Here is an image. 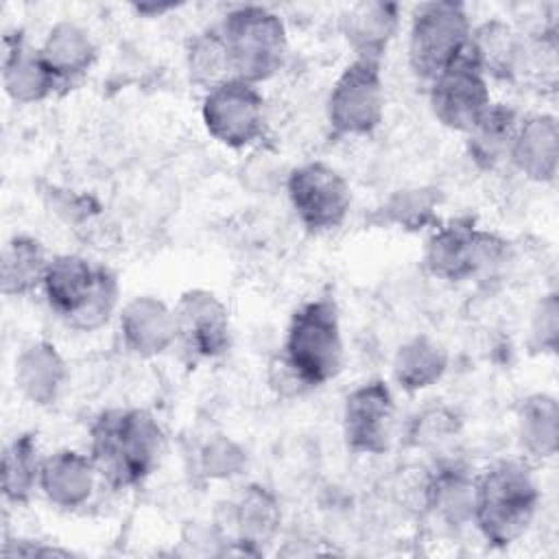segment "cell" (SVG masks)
I'll return each instance as SVG.
<instances>
[{
	"instance_id": "ac0fdd59",
	"label": "cell",
	"mask_w": 559,
	"mask_h": 559,
	"mask_svg": "<svg viewBox=\"0 0 559 559\" xmlns=\"http://www.w3.org/2000/svg\"><path fill=\"white\" fill-rule=\"evenodd\" d=\"M2 87L17 105H33L48 98L59 85L39 57V48L26 44L24 33L4 35Z\"/></svg>"
},
{
	"instance_id": "30bf717a",
	"label": "cell",
	"mask_w": 559,
	"mask_h": 559,
	"mask_svg": "<svg viewBox=\"0 0 559 559\" xmlns=\"http://www.w3.org/2000/svg\"><path fill=\"white\" fill-rule=\"evenodd\" d=\"M175 345L190 362L223 356L231 343L229 312L207 288H188L173 306Z\"/></svg>"
},
{
	"instance_id": "52a82bcc",
	"label": "cell",
	"mask_w": 559,
	"mask_h": 559,
	"mask_svg": "<svg viewBox=\"0 0 559 559\" xmlns=\"http://www.w3.org/2000/svg\"><path fill=\"white\" fill-rule=\"evenodd\" d=\"M384 81L378 61L354 59L328 96V122L336 135H367L384 118Z\"/></svg>"
},
{
	"instance_id": "5b68a950",
	"label": "cell",
	"mask_w": 559,
	"mask_h": 559,
	"mask_svg": "<svg viewBox=\"0 0 559 559\" xmlns=\"http://www.w3.org/2000/svg\"><path fill=\"white\" fill-rule=\"evenodd\" d=\"M234 79L264 83L275 76L288 55V35L282 17L260 4H242L221 20Z\"/></svg>"
},
{
	"instance_id": "836d02e7",
	"label": "cell",
	"mask_w": 559,
	"mask_h": 559,
	"mask_svg": "<svg viewBox=\"0 0 559 559\" xmlns=\"http://www.w3.org/2000/svg\"><path fill=\"white\" fill-rule=\"evenodd\" d=\"M459 430V419L448 408H428L415 417L408 430V441L417 448H432L448 441Z\"/></svg>"
},
{
	"instance_id": "44dd1931",
	"label": "cell",
	"mask_w": 559,
	"mask_h": 559,
	"mask_svg": "<svg viewBox=\"0 0 559 559\" xmlns=\"http://www.w3.org/2000/svg\"><path fill=\"white\" fill-rule=\"evenodd\" d=\"M39 57L55 76L57 85H72L79 81L96 61V44L90 33L76 22L61 20L46 33Z\"/></svg>"
},
{
	"instance_id": "1f68e13d",
	"label": "cell",
	"mask_w": 559,
	"mask_h": 559,
	"mask_svg": "<svg viewBox=\"0 0 559 559\" xmlns=\"http://www.w3.org/2000/svg\"><path fill=\"white\" fill-rule=\"evenodd\" d=\"M247 467V452L229 437H214L199 450V469L210 480H229Z\"/></svg>"
},
{
	"instance_id": "d590c367",
	"label": "cell",
	"mask_w": 559,
	"mask_h": 559,
	"mask_svg": "<svg viewBox=\"0 0 559 559\" xmlns=\"http://www.w3.org/2000/svg\"><path fill=\"white\" fill-rule=\"evenodd\" d=\"M175 7H177L175 2H159V4H155V2H142V4H133V9H135L140 15H148V17L162 15V13H166V11L175 9Z\"/></svg>"
},
{
	"instance_id": "83f0119b",
	"label": "cell",
	"mask_w": 559,
	"mask_h": 559,
	"mask_svg": "<svg viewBox=\"0 0 559 559\" xmlns=\"http://www.w3.org/2000/svg\"><path fill=\"white\" fill-rule=\"evenodd\" d=\"M41 456L33 432H22L7 443L2 452L0 487L2 498L11 504H26L35 489H39Z\"/></svg>"
},
{
	"instance_id": "603a6c76",
	"label": "cell",
	"mask_w": 559,
	"mask_h": 559,
	"mask_svg": "<svg viewBox=\"0 0 559 559\" xmlns=\"http://www.w3.org/2000/svg\"><path fill=\"white\" fill-rule=\"evenodd\" d=\"M520 120L522 116L511 105L491 103L469 133H465L469 159L483 170H493L509 162Z\"/></svg>"
},
{
	"instance_id": "f1b7e54d",
	"label": "cell",
	"mask_w": 559,
	"mask_h": 559,
	"mask_svg": "<svg viewBox=\"0 0 559 559\" xmlns=\"http://www.w3.org/2000/svg\"><path fill=\"white\" fill-rule=\"evenodd\" d=\"M190 81L205 92L218 87L225 81H231V61L225 46V39L218 26H210L201 31L188 46L186 55Z\"/></svg>"
},
{
	"instance_id": "9a60e30c",
	"label": "cell",
	"mask_w": 559,
	"mask_h": 559,
	"mask_svg": "<svg viewBox=\"0 0 559 559\" xmlns=\"http://www.w3.org/2000/svg\"><path fill=\"white\" fill-rule=\"evenodd\" d=\"M341 33L354 50V59L382 61L400 28V7L395 2L362 0L341 13Z\"/></svg>"
},
{
	"instance_id": "cb8c5ba5",
	"label": "cell",
	"mask_w": 559,
	"mask_h": 559,
	"mask_svg": "<svg viewBox=\"0 0 559 559\" xmlns=\"http://www.w3.org/2000/svg\"><path fill=\"white\" fill-rule=\"evenodd\" d=\"M476 478L456 463L439 465L428 472L426 509L441 518L448 526H465L474 515Z\"/></svg>"
},
{
	"instance_id": "7a4b0ae2",
	"label": "cell",
	"mask_w": 559,
	"mask_h": 559,
	"mask_svg": "<svg viewBox=\"0 0 559 559\" xmlns=\"http://www.w3.org/2000/svg\"><path fill=\"white\" fill-rule=\"evenodd\" d=\"M539 504V489L520 461H500L476 478L472 522L489 546L507 548L531 526Z\"/></svg>"
},
{
	"instance_id": "d6a6232c",
	"label": "cell",
	"mask_w": 559,
	"mask_h": 559,
	"mask_svg": "<svg viewBox=\"0 0 559 559\" xmlns=\"http://www.w3.org/2000/svg\"><path fill=\"white\" fill-rule=\"evenodd\" d=\"M559 345V301L557 293H548L533 310L528 328V347L535 354H555Z\"/></svg>"
},
{
	"instance_id": "2e32d148",
	"label": "cell",
	"mask_w": 559,
	"mask_h": 559,
	"mask_svg": "<svg viewBox=\"0 0 559 559\" xmlns=\"http://www.w3.org/2000/svg\"><path fill=\"white\" fill-rule=\"evenodd\" d=\"M509 164L535 183H550L559 168V124L552 114L522 116Z\"/></svg>"
},
{
	"instance_id": "ba28073f",
	"label": "cell",
	"mask_w": 559,
	"mask_h": 559,
	"mask_svg": "<svg viewBox=\"0 0 559 559\" xmlns=\"http://www.w3.org/2000/svg\"><path fill=\"white\" fill-rule=\"evenodd\" d=\"M286 194L299 223L314 234L338 229L352 207L347 179L325 162H306L286 177Z\"/></svg>"
},
{
	"instance_id": "3957f363",
	"label": "cell",
	"mask_w": 559,
	"mask_h": 559,
	"mask_svg": "<svg viewBox=\"0 0 559 559\" xmlns=\"http://www.w3.org/2000/svg\"><path fill=\"white\" fill-rule=\"evenodd\" d=\"M280 358L304 391L323 386L341 373L345 347L334 299L317 297L293 312Z\"/></svg>"
},
{
	"instance_id": "484cf974",
	"label": "cell",
	"mask_w": 559,
	"mask_h": 559,
	"mask_svg": "<svg viewBox=\"0 0 559 559\" xmlns=\"http://www.w3.org/2000/svg\"><path fill=\"white\" fill-rule=\"evenodd\" d=\"M448 349L428 334L404 341L393 356V378L400 389L417 393L437 384L448 371Z\"/></svg>"
},
{
	"instance_id": "e0dca14e",
	"label": "cell",
	"mask_w": 559,
	"mask_h": 559,
	"mask_svg": "<svg viewBox=\"0 0 559 559\" xmlns=\"http://www.w3.org/2000/svg\"><path fill=\"white\" fill-rule=\"evenodd\" d=\"M98 478L90 454L66 448L41 459L39 491L59 509H79L92 498Z\"/></svg>"
},
{
	"instance_id": "8992f818",
	"label": "cell",
	"mask_w": 559,
	"mask_h": 559,
	"mask_svg": "<svg viewBox=\"0 0 559 559\" xmlns=\"http://www.w3.org/2000/svg\"><path fill=\"white\" fill-rule=\"evenodd\" d=\"M472 22L461 2L435 0L415 7L408 28V68L415 79L430 83L450 68L469 44Z\"/></svg>"
},
{
	"instance_id": "5bb4252c",
	"label": "cell",
	"mask_w": 559,
	"mask_h": 559,
	"mask_svg": "<svg viewBox=\"0 0 559 559\" xmlns=\"http://www.w3.org/2000/svg\"><path fill=\"white\" fill-rule=\"evenodd\" d=\"M118 330L124 347L140 358L159 356L175 345L173 308L153 295L129 299L118 314Z\"/></svg>"
},
{
	"instance_id": "6da1fadb",
	"label": "cell",
	"mask_w": 559,
	"mask_h": 559,
	"mask_svg": "<svg viewBox=\"0 0 559 559\" xmlns=\"http://www.w3.org/2000/svg\"><path fill=\"white\" fill-rule=\"evenodd\" d=\"M164 430L144 408L103 411L90 428V456L111 489L142 485L159 465Z\"/></svg>"
},
{
	"instance_id": "4dcf8cb0",
	"label": "cell",
	"mask_w": 559,
	"mask_h": 559,
	"mask_svg": "<svg viewBox=\"0 0 559 559\" xmlns=\"http://www.w3.org/2000/svg\"><path fill=\"white\" fill-rule=\"evenodd\" d=\"M118 301H120L118 275L109 266L98 264V277L90 299L66 325L76 332H96L111 321L118 308Z\"/></svg>"
},
{
	"instance_id": "4316f807",
	"label": "cell",
	"mask_w": 559,
	"mask_h": 559,
	"mask_svg": "<svg viewBox=\"0 0 559 559\" xmlns=\"http://www.w3.org/2000/svg\"><path fill=\"white\" fill-rule=\"evenodd\" d=\"M50 255L46 247L28 234H15L2 247L0 290L4 297H22L41 288Z\"/></svg>"
},
{
	"instance_id": "7402d4cb",
	"label": "cell",
	"mask_w": 559,
	"mask_h": 559,
	"mask_svg": "<svg viewBox=\"0 0 559 559\" xmlns=\"http://www.w3.org/2000/svg\"><path fill=\"white\" fill-rule=\"evenodd\" d=\"M467 55L487 79L515 81L522 57V35L509 22L491 17L472 28Z\"/></svg>"
},
{
	"instance_id": "f546056e",
	"label": "cell",
	"mask_w": 559,
	"mask_h": 559,
	"mask_svg": "<svg viewBox=\"0 0 559 559\" xmlns=\"http://www.w3.org/2000/svg\"><path fill=\"white\" fill-rule=\"evenodd\" d=\"M441 201L443 194L439 188L395 190L382 205V216L386 223L400 229L419 231L437 221V207Z\"/></svg>"
},
{
	"instance_id": "ffe728a7",
	"label": "cell",
	"mask_w": 559,
	"mask_h": 559,
	"mask_svg": "<svg viewBox=\"0 0 559 559\" xmlns=\"http://www.w3.org/2000/svg\"><path fill=\"white\" fill-rule=\"evenodd\" d=\"M68 378V367L57 347L48 341H35L26 345L13 367L15 389L24 400L35 406L52 404Z\"/></svg>"
},
{
	"instance_id": "277c9868",
	"label": "cell",
	"mask_w": 559,
	"mask_h": 559,
	"mask_svg": "<svg viewBox=\"0 0 559 559\" xmlns=\"http://www.w3.org/2000/svg\"><path fill=\"white\" fill-rule=\"evenodd\" d=\"M509 242L478 229L474 218L461 216L437 225L428 236L421 262L426 271L443 282L493 280L509 262Z\"/></svg>"
},
{
	"instance_id": "e575fe53",
	"label": "cell",
	"mask_w": 559,
	"mask_h": 559,
	"mask_svg": "<svg viewBox=\"0 0 559 559\" xmlns=\"http://www.w3.org/2000/svg\"><path fill=\"white\" fill-rule=\"evenodd\" d=\"M4 557H68L70 550L46 546L33 539H7L2 546Z\"/></svg>"
},
{
	"instance_id": "9c48e42d",
	"label": "cell",
	"mask_w": 559,
	"mask_h": 559,
	"mask_svg": "<svg viewBox=\"0 0 559 559\" xmlns=\"http://www.w3.org/2000/svg\"><path fill=\"white\" fill-rule=\"evenodd\" d=\"M201 118L207 133L229 148H247L264 133V96L258 85L231 79L205 92Z\"/></svg>"
},
{
	"instance_id": "d6986e66",
	"label": "cell",
	"mask_w": 559,
	"mask_h": 559,
	"mask_svg": "<svg viewBox=\"0 0 559 559\" xmlns=\"http://www.w3.org/2000/svg\"><path fill=\"white\" fill-rule=\"evenodd\" d=\"M98 277V264L76 253H59L50 258L41 290L48 306L63 323H68L90 299Z\"/></svg>"
},
{
	"instance_id": "4fadbf2b",
	"label": "cell",
	"mask_w": 559,
	"mask_h": 559,
	"mask_svg": "<svg viewBox=\"0 0 559 559\" xmlns=\"http://www.w3.org/2000/svg\"><path fill=\"white\" fill-rule=\"evenodd\" d=\"M395 428V397L384 380H369L352 389L343 402V439L356 454L378 456L391 448Z\"/></svg>"
},
{
	"instance_id": "8fae6325",
	"label": "cell",
	"mask_w": 559,
	"mask_h": 559,
	"mask_svg": "<svg viewBox=\"0 0 559 559\" xmlns=\"http://www.w3.org/2000/svg\"><path fill=\"white\" fill-rule=\"evenodd\" d=\"M428 85V100L435 118L459 133H469L491 105L489 79L467 50Z\"/></svg>"
},
{
	"instance_id": "d4e9b609",
	"label": "cell",
	"mask_w": 559,
	"mask_h": 559,
	"mask_svg": "<svg viewBox=\"0 0 559 559\" xmlns=\"http://www.w3.org/2000/svg\"><path fill=\"white\" fill-rule=\"evenodd\" d=\"M518 441L533 461H548L559 448V404L550 393L526 395L515 415Z\"/></svg>"
},
{
	"instance_id": "7c38bea8",
	"label": "cell",
	"mask_w": 559,
	"mask_h": 559,
	"mask_svg": "<svg viewBox=\"0 0 559 559\" xmlns=\"http://www.w3.org/2000/svg\"><path fill=\"white\" fill-rule=\"evenodd\" d=\"M280 524L282 509L275 493L251 483L221 504L214 528L223 544H231L247 555H258L275 539Z\"/></svg>"
}]
</instances>
